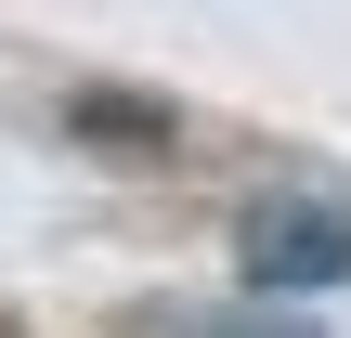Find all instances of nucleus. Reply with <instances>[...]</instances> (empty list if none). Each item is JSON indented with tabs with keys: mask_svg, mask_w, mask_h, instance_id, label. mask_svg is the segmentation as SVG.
Masks as SVG:
<instances>
[{
	"mask_svg": "<svg viewBox=\"0 0 351 338\" xmlns=\"http://www.w3.org/2000/svg\"><path fill=\"white\" fill-rule=\"evenodd\" d=\"M247 274L261 287H339L351 274V208H261L247 221Z\"/></svg>",
	"mask_w": 351,
	"mask_h": 338,
	"instance_id": "obj_1",
	"label": "nucleus"
},
{
	"mask_svg": "<svg viewBox=\"0 0 351 338\" xmlns=\"http://www.w3.org/2000/svg\"><path fill=\"white\" fill-rule=\"evenodd\" d=\"M221 338H300V326H221Z\"/></svg>",
	"mask_w": 351,
	"mask_h": 338,
	"instance_id": "obj_2",
	"label": "nucleus"
}]
</instances>
